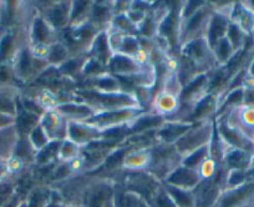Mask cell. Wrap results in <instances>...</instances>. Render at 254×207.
<instances>
[{"label":"cell","instance_id":"cell-1","mask_svg":"<svg viewBox=\"0 0 254 207\" xmlns=\"http://www.w3.org/2000/svg\"><path fill=\"white\" fill-rule=\"evenodd\" d=\"M75 101H81L91 106L96 113L121 109H142L133 91L100 92L89 89H77L74 92ZM143 110V109H142Z\"/></svg>","mask_w":254,"mask_h":207},{"label":"cell","instance_id":"cell-2","mask_svg":"<svg viewBox=\"0 0 254 207\" xmlns=\"http://www.w3.org/2000/svg\"><path fill=\"white\" fill-rule=\"evenodd\" d=\"M116 187L138 195L146 202L158 191L162 182L147 171H128L122 169L114 179Z\"/></svg>","mask_w":254,"mask_h":207},{"label":"cell","instance_id":"cell-3","mask_svg":"<svg viewBox=\"0 0 254 207\" xmlns=\"http://www.w3.org/2000/svg\"><path fill=\"white\" fill-rule=\"evenodd\" d=\"M150 164L146 171L161 182L165 181L178 166L182 165L183 157L176 150L175 145L156 142L150 147Z\"/></svg>","mask_w":254,"mask_h":207},{"label":"cell","instance_id":"cell-4","mask_svg":"<svg viewBox=\"0 0 254 207\" xmlns=\"http://www.w3.org/2000/svg\"><path fill=\"white\" fill-rule=\"evenodd\" d=\"M101 29L90 21L76 26H67L59 33V41L66 46L70 57L89 54L90 46Z\"/></svg>","mask_w":254,"mask_h":207},{"label":"cell","instance_id":"cell-5","mask_svg":"<svg viewBox=\"0 0 254 207\" xmlns=\"http://www.w3.org/2000/svg\"><path fill=\"white\" fill-rule=\"evenodd\" d=\"M214 120H206L201 123H194L190 130L175 143L176 150L182 157L188 156L190 153L198 148L209 145L213 136Z\"/></svg>","mask_w":254,"mask_h":207},{"label":"cell","instance_id":"cell-6","mask_svg":"<svg viewBox=\"0 0 254 207\" xmlns=\"http://www.w3.org/2000/svg\"><path fill=\"white\" fill-rule=\"evenodd\" d=\"M213 11L214 6L212 1H204L203 5L196 13L192 14L186 20L181 21L180 46L185 45L188 41H192L194 39L206 36L209 20H211Z\"/></svg>","mask_w":254,"mask_h":207},{"label":"cell","instance_id":"cell-7","mask_svg":"<svg viewBox=\"0 0 254 207\" xmlns=\"http://www.w3.org/2000/svg\"><path fill=\"white\" fill-rule=\"evenodd\" d=\"M170 5V3H168ZM181 5L182 1H173L170 5L167 14L160 21L156 38L165 40L170 46L172 55L177 58L180 55V33H181Z\"/></svg>","mask_w":254,"mask_h":207},{"label":"cell","instance_id":"cell-8","mask_svg":"<svg viewBox=\"0 0 254 207\" xmlns=\"http://www.w3.org/2000/svg\"><path fill=\"white\" fill-rule=\"evenodd\" d=\"M227 170L221 166L212 179L202 180L193 190L194 207H214L226 187Z\"/></svg>","mask_w":254,"mask_h":207},{"label":"cell","instance_id":"cell-9","mask_svg":"<svg viewBox=\"0 0 254 207\" xmlns=\"http://www.w3.org/2000/svg\"><path fill=\"white\" fill-rule=\"evenodd\" d=\"M116 184L112 180L91 175V181L82 195L81 205L84 207H106L114 201Z\"/></svg>","mask_w":254,"mask_h":207},{"label":"cell","instance_id":"cell-10","mask_svg":"<svg viewBox=\"0 0 254 207\" xmlns=\"http://www.w3.org/2000/svg\"><path fill=\"white\" fill-rule=\"evenodd\" d=\"M145 113L142 109H121V110L101 111L96 113L92 118L86 120V123L96 126L102 133L110 129L119 128V126L130 125L136 118Z\"/></svg>","mask_w":254,"mask_h":207},{"label":"cell","instance_id":"cell-11","mask_svg":"<svg viewBox=\"0 0 254 207\" xmlns=\"http://www.w3.org/2000/svg\"><path fill=\"white\" fill-rule=\"evenodd\" d=\"M180 55L192 60L194 64L203 68L207 71H211L214 68L218 67L214 58L213 49L208 44L206 36L188 41L187 44L181 46Z\"/></svg>","mask_w":254,"mask_h":207},{"label":"cell","instance_id":"cell-12","mask_svg":"<svg viewBox=\"0 0 254 207\" xmlns=\"http://www.w3.org/2000/svg\"><path fill=\"white\" fill-rule=\"evenodd\" d=\"M28 41L29 45L34 48H48L58 43L59 33L35 10L28 25Z\"/></svg>","mask_w":254,"mask_h":207},{"label":"cell","instance_id":"cell-13","mask_svg":"<svg viewBox=\"0 0 254 207\" xmlns=\"http://www.w3.org/2000/svg\"><path fill=\"white\" fill-rule=\"evenodd\" d=\"M90 181H91V175L77 174L65 181L56 182L50 186L61 195L66 205H81L82 195Z\"/></svg>","mask_w":254,"mask_h":207},{"label":"cell","instance_id":"cell-14","mask_svg":"<svg viewBox=\"0 0 254 207\" xmlns=\"http://www.w3.org/2000/svg\"><path fill=\"white\" fill-rule=\"evenodd\" d=\"M151 63H141L133 57H128V55L119 54L115 53L111 57V59L107 63V71L110 74L115 75L119 79H124V77H130L136 74H140L141 71L146 69Z\"/></svg>","mask_w":254,"mask_h":207},{"label":"cell","instance_id":"cell-15","mask_svg":"<svg viewBox=\"0 0 254 207\" xmlns=\"http://www.w3.org/2000/svg\"><path fill=\"white\" fill-rule=\"evenodd\" d=\"M254 200V181H247L234 189H226L214 207H249Z\"/></svg>","mask_w":254,"mask_h":207},{"label":"cell","instance_id":"cell-16","mask_svg":"<svg viewBox=\"0 0 254 207\" xmlns=\"http://www.w3.org/2000/svg\"><path fill=\"white\" fill-rule=\"evenodd\" d=\"M71 5V0L51 1L50 5L44 9L43 11H40V14L58 33H60V31H63L64 29H66L70 25Z\"/></svg>","mask_w":254,"mask_h":207},{"label":"cell","instance_id":"cell-17","mask_svg":"<svg viewBox=\"0 0 254 207\" xmlns=\"http://www.w3.org/2000/svg\"><path fill=\"white\" fill-rule=\"evenodd\" d=\"M214 125H216L219 135L223 138V140L226 141L227 145H228L229 147L241 148V150H246L248 151V152L254 153V141L249 140V138H246L243 134L237 131L236 129L231 128V126L227 124L224 115L217 116V118L214 119Z\"/></svg>","mask_w":254,"mask_h":207},{"label":"cell","instance_id":"cell-18","mask_svg":"<svg viewBox=\"0 0 254 207\" xmlns=\"http://www.w3.org/2000/svg\"><path fill=\"white\" fill-rule=\"evenodd\" d=\"M209 77H211V71L198 75L193 80H190L188 84H186L182 87L180 96L181 105L194 106L197 101L206 96L209 89Z\"/></svg>","mask_w":254,"mask_h":207},{"label":"cell","instance_id":"cell-19","mask_svg":"<svg viewBox=\"0 0 254 207\" xmlns=\"http://www.w3.org/2000/svg\"><path fill=\"white\" fill-rule=\"evenodd\" d=\"M80 147L102 138V131L86 121H70L67 125V138Z\"/></svg>","mask_w":254,"mask_h":207},{"label":"cell","instance_id":"cell-20","mask_svg":"<svg viewBox=\"0 0 254 207\" xmlns=\"http://www.w3.org/2000/svg\"><path fill=\"white\" fill-rule=\"evenodd\" d=\"M221 101V95L216 94V92H208L193 106L192 115H190V123L194 124L206 120H214L218 114Z\"/></svg>","mask_w":254,"mask_h":207},{"label":"cell","instance_id":"cell-21","mask_svg":"<svg viewBox=\"0 0 254 207\" xmlns=\"http://www.w3.org/2000/svg\"><path fill=\"white\" fill-rule=\"evenodd\" d=\"M40 125L50 141H63L67 138L69 121L56 110L46 111L41 116Z\"/></svg>","mask_w":254,"mask_h":207},{"label":"cell","instance_id":"cell-22","mask_svg":"<svg viewBox=\"0 0 254 207\" xmlns=\"http://www.w3.org/2000/svg\"><path fill=\"white\" fill-rule=\"evenodd\" d=\"M79 89H89V90H95V91L100 92H120V91H130L125 87V85L122 84L121 80L119 77H116L115 75L106 72L104 75H100V76L91 77V79L82 80L80 82Z\"/></svg>","mask_w":254,"mask_h":207},{"label":"cell","instance_id":"cell-23","mask_svg":"<svg viewBox=\"0 0 254 207\" xmlns=\"http://www.w3.org/2000/svg\"><path fill=\"white\" fill-rule=\"evenodd\" d=\"M229 24H231L229 13L216 10V9H214L213 14H212L211 16V20H209L208 29H207L206 33V39L212 49L216 46V44L218 43L219 40L226 38Z\"/></svg>","mask_w":254,"mask_h":207},{"label":"cell","instance_id":"cell-24","mask_svg":"<svg viewBox=\"0 0 254 207\" xmlns=\"http://www.w3.org/2000/svg\"><path fill=\"white\" fill-rule=\"evenodd\" d=\"M201 181V176L196 170L188 169V167L181 165L163 181V184L171 185V186L178 187V189L188 190V191H193Z\"/></svg>","mask_w":254,"mask_h":207},{"label":"cell","instance_id":"cell-25","mask_svg":"<svg viewBox=\"0 0 254 207\" xmlns=\"http://www.w3.org/2000/svg\"><path fill=\"white\" fill-rule=\"evenodd\" d=\"M67 121H86L96 114V110L81 101L61 102L55 109Z\"/></svg>","mask_w":254,"mask_h":207},{"label":"cell","instance_id":"cell-26","mask_svg":"<svg viewBox=\"0 0 254 207\" xmlns=\"http://www.w3.org/2000/svg\"><path fill=\"white\" fill-rule=\"evenodd\" d=\"M180 97L167 91H163V90H158L153 95L152 104H151V108L148 111L168 119L180 109Z\"/></svg>","mask_w":254,"mask_h":207},{"label":"cell","instance_id":"cell-27","mask_svg":"<svg viewBox=\"0 0 254 207\" xmlns=\"http://www.w3.org/2000/svg\"><path fill=\"white\" fill-rule=\"evenodd\" d=\"M193 124L180 123V121H166L158 130L155 131V138L157 142L175 145Z\"/></svg>","mask_w":254,"mask_h":207},{"label":"cell","instance_id":"cell-28","mask_svg":"<svg viewBox=\"0 0 254 207\" xmlns=\"http://www.w3.org/2000/svg\"><path fill=\"white\" fill-rule=\"evenodd\" d=\"M167 119L158 114L151 113V111H145L141 114L138 118H136L132 123L130 124V133L131 136L138 135V134L150 133V131H156L166 124Z\"/></svg>","mask_w":254,"mask_h":207},{"label":"cell","instance_id":"cell-29","mask_svg":"<svg viewBox=\"0 0 254 207\" xmlns=\"http://www.w3.org/2000/svg\"><path fill=\"white\" fill-rule=\"evenodd\" d=\"M232 23L237 24L248 36L253 34L254 30V11L246 5V3L234 1L229 14Z\"/></svg>","mask_w":254,"mask_h":207},{"label":"cell","instance_id":"cell-30","mask_svg":"<svg viewBox=\"0 0 254 207\" xmlns=\"http://www.w3.org/2000/svg\"><path fill=\"white\" fill-rule=\"evenodd\" d=\"M114 18V11H112V1L106 0H99V1H92L91 11H90L89 21L96 25L97 28L104 30L109 28Z\"/></svg>","mask_w":254,"mask_h":207},{"label":"cell","instance_id":"cell-31","mask_svg":"<svg viewBox=\"0 0 254 207\" xmlns=\"http://www.w3.org/2000/svg\"><path fill=\"white\" fill-rule=\"evenodd\" d=\"M21 94V89L15 85L0 86V114L15 118L18 100Z\"/></svg>","mask_w":254,"mask_h":207},{"label":"cell","instance_id":"cell-32","mask_svg":"<svg viewBox=\"0 0 254 207\" xmlns=\"http://www.w3.org/2000/svg\"><path fill=\"white\" fill-rule=\"evenodd\" d=\"M112 55H114V51H112L111 45H110L109 33H107V29H104V30L97 34L96 38L92 41L89 50V57L95 58L99 62H101L102 64L107 65Z\"/></svg>","mask_w":254,"mask_h":207},{"label":"cell","instance_id":"cell-33","mask_svg":"<svg viewBox=\"0 0 254 207\" xmlns=\"http://www.w3.org/2000/svg\"><path fill=\"white\" fill-rule=\"evenodd\" d=\"M252 159H253V153L246 150H241V148L229 147L227 150L222 166L227 171H231V170H244V171H247L248 167L251 166Z\"/></svg>","mask_w":254,"mask_h":207},{"label":"cell","instance_id":"cell-34","mask_svg":"<svg viewBox=\"0 0 254 207\" xmlns=\"http://www.w3.org/2000/svg\"><path fill=\"white\" fill-rule=\"evenodd\" d=\"M150 159V148H133L125 157L122 169L128 171H146Z\"/></svg>","mask_w":254,"mask_h":207},{"label":"cell","instance_id":"cell-35","mask_svg":"<svg viewBox=\"0 0 254 207\" xmlns=\"http://www.w3.org/2000/svg\"><path fill=\"white\" fill-rule=\"evenodd\" d=\"M40 116L34 115V114L26 111L19 104L18 100V108H16V116L14 126H15L19 136H29V134L40 124Z\"/></svg>","mask_w":254,"mask_h":207},{"label":"cell","instance_id":"cell-36","mask_svg":"<svg viewBox=\"0 0 254 207\" xmlns=\"http://www.w3.org/2000/svg\"><path fill=\"white\" fill-rule=\"evenodd\" d=\"M19 135L15 126L0 129V160H9L13 156Z\"/></svg>","mask_w":254,"mask_h":207},{"label":"cell","instance_id":"cell-37","mask_svg":"<svg viewBox=\"0 0 254 207\" xmlns=\"http://www.w3.org/2000/svg\"><path fill=\"white\" fill-rule=\"evenodd\" d=\"M87 57H89V54L80 55V57H70L66 62L58 68V70L60 71V74L63 75V76L75 80V81L79 82L80 85L81 70L85 62H86Z\"/></svg>","mask_w":254,"mask_h":207},{"label":"cell","instance_id":"cell-38","mask_svg":"<svg viewBox=\"0 0 254 207\" xmlns=\"http://www.w3.org/2000/svg\"><path fill=\"white\" fill-rule=\"evenodd\" d=\"M13 156L20 160L26 166H33L35 164L36 150L31 145L29 136H19L18 143L15 146Z\"/></svg>","mask_w":254,"mask_h":207},{"label":"cell","instance_id":"cell-39","mask_svg":"<svg viewBox=\"0 0 254 207\" xmlns=\"http://www.w3.org/2000/svg\"><path fill=\"white\" fill-rule=\"evenodd\" d=\"M63 141H50L45 147L39 150L35 156V164L38 166H48V165L59 162V151Z\"/></svg>","mask_w":254,"mask_h":207},{"label":"cell","instance_id":"cell-40","mask_svg":"<svg viewBox=\"0 0 254 207\" xmlns=\"http://www.w3.org/2000/svg\"><path fill=\"white\" fill-rule=\"evenodd\" d=\"M228 148L229 146L227 145V142L223 140V138L219 135L218 130H217L216 125H214L213 136H212V140L211 142H209V157H211L218 166H222Z\"/></svg>","mask_w":254,"mask_h":207},{"label":"cell","instance_id":"cell-41","mask_svg":"<svg viewBox=\"0 0 254 207\" xmlns=\"http://www.w3.org/2000/svg\"><path fill=\"white\" fill-rule=\"evenodd\" d=\"M92 1L87 0H75L71 5V19L69 26L81 25L89 21L90 11H91Z\"/></svg>","mask_w":254,"mask_h":207},{"label":"cell","instance_id":"cell-42","mask_svg":"<svg viewBox=\"0 0 254 207\" xmlns=\"http://www.w3.org/2000/svg\"><path fill=\"white\" fill-rule=\"evenodd\" d=\"M70 58V53L67 50V48L64 45L61 41H58V43L53 44V45L49 46L46 49V54L45 59L46 62L49 63L50 67L59 68L61 64L66 62Z\"/></svg>","mask_w":254,"mask_h":207},{"label":"cell","instance_id":"cell-43","mask_svg":"<svg viewBox=\"0 0 254 207\" xmlns=\"http://www.w3.org/2000/svg\"><path fill=\"white\" fill-rule=\"evenodd\" d=\"M163 187L168 192L172 200L175 201L177 207H194V196L193 191H188V190L178 189V187L171 186V185L163 184Z\"/></svg>","mask_w":254,"mask_h":207},{"label":"cell","instance_id":"cell-44","mask_svg":"<svg viewBox=\"0 0 254 207\" xmlns=\"http://www.w3.org/2000/svg\"><path fill=\"white\" fill-rule=\"evenodd\" d=\"M106 72H109V71H107L106 65L102 64L101 62H99V60L95 59V58L87 57L86 62H85L84 67H82L80 82H81L82 80L100 76V75H104V74H106ZM79 86H80V85H79Z\"/></svg>","mask_w":254,"mask_h":207},{"label":"cell","instance_id":"cell-45","mask_svg":"<svg viewBox=\"0 0 254 207\" xmlns=\"http://www.w3.org/2000/svg\"><path fill=\"white\" fill-rule=\"evenodd\" d=\"M213 53L217 65L218 67H223V65H226L232 59V57H233L236 51H234L233 46L231 45L228 39L223 38L216 44V46L213 48Z\"/></svg>","mask_w":254,"mask_h":207},{"label":"cell","instance_id":"cell-46","mask_svg":"<svg viewBox=\"0 0 254 207\" xmlns=\"http://www.w3.org/2000/svg\"><path fill=\"white\" fill-rule=\"evenodd\" d=\"M207 159H209V145L198 148V150L190 153L188 156L183 157L182 165L183 166L188 167V169L196 170L197 171V170L199 169V166H201Z\"/></svg>","mask_w":254,"mask_h":207},{"label":"cell","instance_id":"cell-47","mask_svg":"<svg viewBox=\"0 0 254 207\" xmlns=\"http://www.w3.org/2000/svg\"><path fill=\"white\" fill-rule=\"evenodd\" d=\"M81 153V147L72 142L69 138L63 140L60 146V151H59V161L60 162H70L76 160Z\"/></svg>","mask_w":254,"mask_h":207},{"label":"cell","instance_id":"cell-48","mask_svg":"<svg viewBox=\"0 0 254 207\" xmlns=\"http://www.w3.org/2000/svg\"><path fill=\"white\" fill-rule=\"evenodd\" d=\"M110 28L115 29V30L120 31V33L128 34V35H138V30L128 18L126 14H119V15H114L111 23H110Z\"/></svg>","mask_w":254,"mask_h":207},{"label":"cell","instance_id":"cell-49","mask_svg":"<svg viewBox=\"0 0 254 207\" xmlns=\"http://www.w3.org/2000/svg\"><path fill=\"white\" fill-rule=\"evenodd\" d=\"M226 38L228 39V41L231 43V45L233 46L234 51H238V50H241V49L244 48L247 39H248L249 36L247 35V34L244 33V31L242 30V29L239 28L237 24L232 23L231 21L228 31H227Z\"/></svg>","mask_w":254,"mask_h":207},{"label":"cell","instance_id":"cell-50","mask_svg":"<svg viewBox=\"0 0 254 207\" xmlns=\"http://www.w3.org/2000/svg\"><path fill=\"white\" fill-rule=\"evenodd\" d=\"M148 207H177L176 206L175 201L172 200V197L168 195V192L166 191V189L162 186L158 189V191L151 197L147 201Z\"/></svg>","mask_w":254,"mask_h":207},{"label":"cell","instance_id":"cell-51","mask_svg":"<svg viewBox=\"0 0 254 207\" xmlns=\"http://www.w3.org/2000/svg\"><path fill=\"white\" fill-rule=\"evenodd\" d=\"M16 181H18V177L0 181V207L5 206L6 202L14 195L16 190Z\"/></svg>","mask_w":254,"mask_h":207},{"label":"cell","instance_id":"cell-52","mask_svg":"<svg viewBox=\"0 0 254 207\" xmlns=\"http://www.w3.org/2000/svg\"><path fill=\"white\" fill-rule=\"evenodd\" d=\"M29 140H30L31 145L35 148L36 152H38L39 150H41L43 147H45V146L50 142L48 135H46V133L44 131V129L41 128L40 124L29 134Z\"/></svg>","mask_w":254,"mask_h":207},{"label":"cell","instance_id":"cell-53","mask_svg":"<svg viewBox=\"0 0 254 207\" xmlns=\"http://www.w3.org/2000/svg\"><path fill=\"white\" fill-rule=\"evenodd\" d=\"M247 181H248L247 180V171H244V170H231V171L227 172L224 190L238 187L241 185L246 184Z\"/></svg>","mask_w":254,"mask_h":207},{"label":"cell","instance_id":"cell-54","mask_svg":"<svg viewBox=\"0 0 254 207\" xmlns=\"http://www.w3.org/2000/svg\"><path fill=\"white\" fill-rule=\"evenodd\" d=\"M204 4V1H197V0H188V1H182L181 5V21L190 18L193 13H196L199 8Z\"/></svg>","mask_w":254,"mask_h":207},{"label":"cell","instance_id":"cell-55","mask_svg":"<svg viewBox=\"0 0 254 207\" xmlns=\"http://www.w3.org/2000/svg\"><path fill=\"white\" fill-rule=\"evenodd\" d=\"M243 106L254 109V86H246V87H244Z\"/></svg>","mask_w":254,"mask_h":207},{"label":"cell","instance_id":"cell-56","mask_svg":"<svg viewBox=\"0 0 254 207\" xmlns=\"http://www.w3.org/2000/svg\"><path fill=\"white\" fill-rule=\"evenodd\" d=\"M67 207H84L82 205H67Z\"/></svg>","mask_w":254,"mask_h":207},{"label":"cell","instance_id":"cell-57","mask_svg":"<svg viewBox=\"0 0 254 207\" xmlns=\"http://www.w3.org/2000/svg\"><path fill=\"white\" fill-rule=\"evenodd\" d=\"M253 36H254V30H253Z\"/></svg>","mask_w":254,"mask_h":207}]
</instances>
